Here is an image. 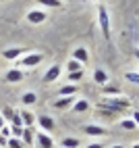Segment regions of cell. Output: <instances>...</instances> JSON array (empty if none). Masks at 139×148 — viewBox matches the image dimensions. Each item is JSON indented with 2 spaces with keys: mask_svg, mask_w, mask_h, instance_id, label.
I'll return each instance as SVG.
<instances>
[{
  "mask_svg": "<svg viewBox=\"0 0 139 148\" xmlns=\"http://www.w3.org/2000/svg\"><path fill=\"white\" fill-rule=\"evenodd\" d=\"M64 67H66V71H68V73H73V71H79V69H83V65L79 63V61H75V58H71V61H68Z\"/></svg>",
  "mask_w": 139,
  "mask_h": 148,
  "instance_id": "22",
  "label": "cell"
},
{
  "mask_svg": "<svg viewBox=\"0 0 139 148\" xmlns=\"http://www.w3.org/2000/svg\"><path fill=\"white\" fill-rule=\"evenodd\" d=\"M42 61H44V54H39V52H29V54H23V56H21L19 65H23L25 69H33V67H37Z\"/></svg>",
  "mask_w": 139,
  "mask_h": 148,
  "instance_id": "2",
  "label": "cell"
},
{
  "mask_svg": "<svg viewBox=\"0 0 139 148\" xmlns=\"http://www.w3.org/2000/svg\"><path fill=\"white\" fill-rule=\"evenodd\" d=\"M94 82L98 86H106V84H110V77H108V73L104 71V69H96V73H94Z\"/></svg>",
  "mask_w": 139,
  "mask_h": 148,
  "instance_id": "13",
  "label": "cell"
},
{
  "mask_svg": "<svg viewBox=\"0 0 139 148\" xmlns=\"http://www.w3.org/2000/svg\"><path fill=\"white\" fill-rule=\"evenodd\" d=\"M62 75V67L60 65H50V69L46 71L44 75V82L46 84H52V82H58V77Z\"/></svg>",
  "mask_w": 139,
  "mask_h": 148,
  "instance_id": "7",
  "label": "cell"
},
{
  "mask_svg": "<svg viewBox=\"0 0 139 148\" xmlns=\"http://www.w3.org/2000/svg\"><path fill=\"white\" fill-rule=\"evenodd\" d=\"M23 54H25V48H21V46H13V48H4L2 50V56L6 61H17V58H21Z\"/></svg>",
  "mask_w": 139,
  "mask_h": 148,
  "instance_id": "6",
  "label": "cell"
},
{
  "mask_svg": "<svg viewBox=\"0 0 139 148\" xmlns=\"http://www.w3.org/2000/svg\"><path fill=\"white\" fill-rule=\"evenodd\" d=\"M98 21H100V29L104 40H110L112 38V27H110V15H108V8L104 4L98 6Z\"/></svg>",
  "mask_w": 139,
  "mask_h": 148,
  "instance_id": "1",
  "label": "cell"
},
{
  "mask_svg": "<svg viewBox=\"0 0 139 148\" xmlns=\"http://www.w3.org/2000/svg\"><path fill=\"white\" fill-rule=\"evenodd\" d=\"M110 148H125V146H123V144H112Z\"/></svg>",
  "mask_w": 139,
  "mask_h": 148,
  "instance_id": "33",
  "label": "cell"
},
{
  "mask_svg": "<svg viewBox=\"0 0 139 148\" xmlns=\"http://www.w3.org/2000/svg\"><path fill=\"white\" fill-rule=\"evenodd\" d=\"M83 134H87V136H92V138H102L104 134H106V130L104 127H100V125H83Z\"/></svg>",
  "mask_w": 139,
  "mask_h": 148,
  "instance_id": "10",
  "label": "cell"
},
{
  "mask_svg": "<svg viewBox=\"0 0 139 148\" xmlns=\"http://www.w3.org/2000/svg\"><path fill=\"white\" fill-rule=\"evenodd\" d=\"M0 136H4L6 140L13 136V132H11V125H4V127H0Z\"/></svg>",
  "mask_w": 139,
  "mask_h": 148,
  "instance_id": "27",
  "label": "cell"
},
{
  "mask_svg": "<svg viewBox=\"0 0 139 148\" xmlns=\"http://www.w3.org/2000/svg\"><path fill=\"white\" fill-rule=\"evenodd\" d=\"M133 54H135V58L139 61V48H135V50H133Z\"/></svg>",
  "mask_w": 139,
  "mask_h": 148,
  "instance_id": "31",
  "label": "cell"
},
{
  "mask_svg": "<svg viewBox=\"0 0 139 148\" xmlns=\"http://www.w3.org/2000/svg\"><path fill=\"white\" fill-rule=\"evenodd\" d=\"M4 123H6V121H4V117L0 115V127H4Z\"/></svg>",
  "mask_w": 139,
  "mask_h": 148,
  "instance_id": "32",
  "label": "cell"
},
{
  "mask_svg": "<svg viewBox=\"0 0 139 148\" xmlns=\"http://www.w3.org/2000/svg\"><path fill=\"white\" fill-rule=\"evenodd\" d=\"M71 108H73V113H85V111H89V102L85 98H77Z\"/></svg>",
  "mask_w": 139,
  "mask_h": 148,
  "instance_id": "15",
  "label": "cell"
},
{
  "mask_svg": "<svg viewBox=\"0 0 139 148\" xmlns=\"http://www.w3.org/2000/svg\"><path fill=\"white\" fill-rule=\"evenodd\" d=\"M98 2H102V0H98Z\"/></svg>",
  "mask_w": 139,
  "mask_h": 148,
  "instance_id": "35",
  "label": "cell"
},
{
  "mask_svg": "<svg viewBox=\"0 0 139 148\" xmlns=\"http://www.w3.org/2000/svg\"><path fill=\"white\" fill-rule=\"evenodd\" d=\"M4 79L8 84H19V82L25 79V71H23V69H19V67H13V69H8V71L4 73Z\"/></svg>",
  "mask_w": 139,
  "mask_h": 148,
  "instance_id": "4",
  "label": "cell"
},
{
  "mask_svg": "<svg viewBox=\"0 0 139 148\" xmlns=\"http://www.w3.org/2000/svg\"><path fill=\"white\" fill-rule=\"evenodd\" d=\"M21 140L25 146H31L35 142V132L31 130V127H23V136H21Z\"/></svg>",
  "mask_w": 139,
  "mask_h": 148,
  "instance_id": "14",
  "label": "cell"
},
{
  "mask_svg": "<svg viewBox=\"0 0 139 148\" xmlns=\"http://www.w3.org/2000/svg\"><path fill=\"white\" fill-rule=\"evenodd\" d=\"M21 102L27 104V106H29V104H35V102H37V94H35V92H25V94L21 96Z\"/></svg>",
  "mask_w": 139,
  "mask_h": 148,
  "instance_id": "18",
  "label": "cell"
},
{
  "mask_svg": "<svg viewBox=\"0 0 139 148\" xmlns=\"http://www.w3.org/2000/svg\"><path fill=\"white\" fill-rule=\"evenodd\" d=\"M66 79L71 82V84H75V82H81V79H83V69H79V71L68 73V75H66Z\"/></svg>",
  "mask_w": 139,
  "mask_h": 148,
  "instance_id": "23",
  "label": "cell"
},
{
  "mask_svg": "<svg viewBox=\"0 0 139 148\" xmlns=\"http://www.w3.org/2000/svg\"><path fill=\"white\" fill-rule=\"evenodd\" d=\"M25 19L31 25H39V23H44L46 19H48V13L44 11V8H31V11L25 15Z\"/></svg>",
  "mask_w": 139,
  "mask_h": 148,
  "instance_id": "3",
  "label": "cell"
},
{
  "mask_svg": "<svg viewBox=\"0 0 139 148\" xmlns=\"http://www.w3.org/2000/svg\"><path fill=\"white\" fill-rule=\"evenodd\" d=\"M35 142L39 148H54V140L50 138V134H46V132H37L35 134Z\"/></svg>",
  "mask_w": 139,
  "mask_h": 148,
  "instance_id": "8",
  "label": "cell"
},
{
  "mask_svg": "<svg viewBox=\"0 0 139 148\" xmlns=\"http://www.w3.org/2000/svg\"><path fill=\"white\" fill-rule=\"evenodd\" d=\"M19 115H21V121H23V127H31L35 123V113L27 111V108H23V111H19Z\"/></svg>",
  "mask_w": 139,
  "mask_h": 148,
  "instance_id": "12",
  "label": "cell"
},
{
  "mask_svg": "<svg viewBox=\"0 0 139 148\" xmlns=\"http://www.w3.org/2000/svg\"><path fill=\"white\" fill-rule=\"evenodd\" d=\"M71 58H75V61H79L81 65H85V63L89 61L87 48H85V46H77V48H73V56H71Z\"/></svg>",
  "mask_w": 139,
  "mask_h": 148,
  "instance_id": "9",
  "label": "cell"
},
{
  "mask_svg": "<svg viewBox=\"0 0 139 148\" xmlns=\"http://www.w3.org/2000/svg\"><path fill=\"white\" fill-rule=\"evenodd\" d=\"M77 90H79L77 84H66L58 90V96H77Z\"/></svg>",
  "mask_w": 139,
  "mask_h": 148,
  "instance_id": "16",
  "label": "cell"
},
{
  "mask_svg": "<svg viewBox=\"0 0 139 148\" xmlns=\"http://www.w3.org/2000/svg\"><path fill=\"white\" fill-rule=\"evenodd\" d=\"M121 127H123V130H127V132L137 130V125H135V121H133V119H123V121H121Z\"/></svg>",
  "mask_w": 139,
  "mask_h": 148,
  "instance_id": "26",
  "label": "cell"
},
{
  "mask_svg": "<svg viewBox=\"0 0 139 148\" xmlns=\"http://www.w3.org/2000/svg\"><path fill=\"white\" fill-rule=\"evenodd\" d=\"M35 121H37V125L42 127V132H54V127H56V123H54V119L52 117H48V115H37L35 117Z\"/></svg>",
  "mask_w": 139,
  "mask_h": 148,
  "instance_id": "5",
  "label": "cell"
},
{
  "mask_svg": "<svg viewBox=\"0 0 139 148\" xmlns=\"http://www.w3.org/2000/svg\"><path fill=\"white\" fill-rule=\"evenodd\" d=\"M131 148H139V142H137V144H133V146H131Z\"/></svg>",
  "mask_w": 139,
  "mask_h": 148,
  "instance_id": "34",
  "label": "cell"
},
{
  "mask_svg": "<svg viewBox=\"0 0 139 148\" xmlns=\"http://www.w3.org/2000/svg\"><path fill=\"white\" fill-rule=\"evenodd\" d=\"M87 148H104V146H102V144H98V142H94V144H89Z\"/></svg>",
  "mask_w": 139,
  "mask_h": 148,
  "instance_id": "30",
  "label": "cell"
},
{
  "mask_svg": "<svg viewBox=\"0 0 139 148\" xmlns=\"http://www.w3.org/2000/svg\"><path fill=\"white\" fill-rule=\"evenodd\" d=\"M75 100H77L75 96H60L58 100L52 102V106H54V108H68V106L75 104Z\"/></svg>",
  "mask_w": 139,
  "mask_h": 148,
  "instance_id": "11",
  "label": "cell"
},
{
  "mask_svg": "<svg viewBox=\"0 0 139 148\" xmlns=\"http://www.w3.org/2000/svg\"><path fill=\"white\" fill-rule=\"evenodd\" d=\"M6 144H8V140L4 136H0V148H6Z\"/></svg>",
  "mask_w": 139,
  "mask_h": 148,
  "instance_id": "29",
  "label": "cell"
},
{
  "mask_svg": "<svg viewBox=\"0 0 139 148\" xmlns=\"http://www.w3.org/2000/svg\"><path fill=\"white\" fill-rule=\"evenodd\" d=\"M131 119H133V121H135V125L139 127V111H135V113H133V117H131Z\"/></svg>",
  "mask_w": 139,
  "mask_h": 148,
  "instance_id": "28",
  "label": "cell"
},
{
  "mask_svg": "<svg viewBox=\"0 0 139 148\" xmlns=\"http://www.w3.org/2000/svg\"><path fill=\"white\" fill-rule=\"evenodd\" d=\"M15 113H17V111H15L13 106H4V108H2V113H0V115L4 117V121H6V123H11V119L15 117Z\"/></svg>",
  "mask_w": 139,
  "mask_h": 148,
  "instance_id": "20",
  "label": "cell"
},
{
  "mask_svg": "<svg viewBox=\"0 0 139 148\" xmlns=\"http://www.w3.org/2000/svg\"><path fill=\"white\" fill-rule=\"evenodd\" d=\"M39 6H48V8H60L62 0H37Z\"/></svg>",
  "mask_w": 139,
  "mask_h": 148,
  "instance_id": "19",
  "label": "cell"
},
{
  "mask_svg": "<svg viewBox=\"0 0 139 148\" xmlns=\"http://www.w3.org/2000/svg\"><path fill=\"white\" fill-rule=\"evenodd\" d=\"M62 148H79V140L77 138H64V140L60 142Z\"/></svg>",
  "mask_w": 139,
  "mask_h": 148,
  "instance_id": "21",
  "label": "cell"
},
{
  "mask_svg": "<svg viewBox=\"0 0 139 148\" xmlns=\"http://www.w3.org/2000/svg\"><path fill=\"white\" fill-rule=\"evenodd\" d=\"M6 148H25V144H23V140H21V138H8V144H6Z\"/></svg>",
  "mask_w": 139,
  "mask_h": 148,
  "instance_id": "24",
  "label": "cell"
},
{
  "mask_svg": "<svg viewBox=\"0 0 139 148\" xmlns=\"http://www.w3.org/2000/svg\"><path fill=\"white\" fill-rule=\"evenodd\" d=\"M125 79L131 82V84H135V86H139V73L137 71H127L125 73Z\"/></svg>",
  "mask_w": 139,
  "mask_h": 148,
  "instance_id": "25",
  "label": "cell"
},
{
  "mask_svg": "<svg viewBox=\"0 0 139 148\" xmlns=\"http://www.w3.org/2000/svg\"><path fill=\"white\" fill-rule=\"evenodd\" d=\"M102 94L104 96H121V88L112 86V84H106V86H102Z\"/></svg>",
  "mask_w": 139,
  "mask_h": 148,
  "instance_id": "17",
  "label": "cell"
}]
</instances>
